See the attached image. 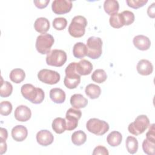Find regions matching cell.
<instances>
[{
  "label": "cell",
  "mask_w": 155,
  "mask_h": 155,
  "mask_svg": "<svg viewBox=\"0 0 155 155\" xmlns=\"http://www.w3.org/2000/svg\"><path fill=\"white\" fill-rule=\"evenodd\" d=\"M87 25L86 18L82 16H74L68 27L69 34L74 38H81L85 32V27Z\"/></svg>",
  "instance_id": "obj_3"
},
{
  "label": "cell",
  "mask_w": 155,
  "mask_h": 155,
  "mask_svg": "<svg viewBox=\"0 0 155 155\" xmlns=\"http://www.w3.org/2000/svg\"><path fill=\"white\" fill-rule=\"evenodd\" d=\"M76 70L80 76L88 75L90 74L93 70V65L90 61L82 59L76 63Z\"/></svg>",
  "instance_id": "obj_17"
},
{
  "label": "cell",
  "mask_w": 155,
  "mask_h": 155,
  "mask_svg": "<svg viewBox=\"0 0 155 155\" xmlns=\"http://www.w3.org/2000/svg\"><path fill=\"white\" fill-rule=\"evenodd\" d=\"M102 41L99 37L91 36L87 41V54L92 59H98L102 53Z\"/></svg>",
  "instance_id": "obj_4"
},
{
  "label": "cell",
  "mask_w": 155,
  "mask_h": 155,
  "mask_svg": "<svg viewBox=\"0 0 155 155\" xmlns=\"http://www.w3.org/2000/svg\"><path fill=\"white\" fill-rule=\"evenodd\" d=\"M98 154L108 155L109 153H108L107 148H105L104 146L99 145L94 148L93 152V155H98Z\"/></svg>",
  "instance_id": "obj_37"
},
{
  "label": "cell",
  "mask_w": 155,
  "mask_h": 155,
  "mask_svg": "<svg viewBox=\"0 0 155 155\" xmlns=\"http://www.w3.org/2000/svg\"><path fill=\"white\" fill-rule=\"evenodd\" d=\"M73 56L78 59H82L87 54V45L83 42L76 43L73 48Z\"/></svg>",
  "instance_id": "obj_21"
},
{
  "label": "cell",
  "mask_w": 155,
  "mask_h": 155,
  "mask_svg": "<svg viewBox=\"0 0 155 155\" xmlns=\"http://www.w3.org/2000/svg\"><path fill=\"white\" fill-rule=\"evenodd\" d=\"M28 135L27 128L21 125L15 126L12 130V138L16 142H22L24 140Z\"/></svg>",
  "instance_id": "obj_15"
},
{
  "label": "cell",
  "mask_w": 155,
  "mask_h": 155,
  "mask_svg": "<svg viewBox=\"0 0 155 155\" xmlns=\"http://www.w3.org/2000/svg\"><path fill=\"white\" fill-rule=\"evenodd\" d=\"M35 6L38 8H40V9H42V8H45L48 4L50 2V0H42V1H40V0H38V1H33Z\"/></svg>",
  "instance_id": "obj_39"
},
{
  "label": "cell",
  "mask_w": 155,
  "mask_h": 155,
  "mask_svg": "<svg viewBox=\"0 0 155 155\" xmlns=\"http://www.w3.org/2000/svg\"><path fill=\"white\" fill-rule=\"evenodd\" d=\"M54 42V38L50 34H42L36 38L35 44L36 50L42 54H47L50 51Z\"/></svg>",
  "instance_id": "obj_7"
},
{
  "label": "cell",
  "mask_w": 155,
  "mask_h": 155,
  "mask_svg": "<svg viewBox=\"0 0 155 155\" xmlns=\"http://www.w3.org/2000/svg\"><path fill=\"white\" fill-rule=\"evenodd\" d=\"M0 140H4L5 141L7 139L8 137V132L7 129L4 128H1V131H0Z\"/></svg>",
  "instance_id": "obj_41"
},
{
  "label": "cell",
  "mask_w": 155,
  "mask_h": 155,
  "mask_svg": "<svg viewBox=\"0 0 155 155\" xmlns=\"http://www.w3.org/2000/svg\"><path fill=\"white\" fill-rule=\"evenodd\" d=\"M148 2V0H127L126 3L128 7L137 9L143 7Z\"/></svg>",
  "instance_id": "obj_36"
},
{
  "label": "cell",
  "mask_w": 155,
  "mask_h": 155,
  "mask_svg": "<svg viewBox=\"0 0 155 155\" xmlns=\"http://www.w3.org/2000/svg\"><path fill=\"white\" fill-rule=\"evenodd\" d=\"M147 14L151 18H155V3L153 2L150 5L147 9Z\"/></svg>",
  "instance_id": "obj_40"
},
{
  "label": "cell",
  "mask_w": 155,
  "mask_h": 155,
  "mask_svg": "<svg viewBox=\"0 0 155 155\" xmlns=\"http://www.w3.org/2000/svg\"><path fill=\"white\" fill-rule=\"evenodd\" d=\"M13 109L12 104L8 101H2L0 104V113L2 116L9 115Z\"/></svg>",
  "instance_id": "obj_35"
},
{
  "label": "cell",
  "mask_w": 155,
  "mask_h": 155,
  "mask_svg": "<svg viewBox=\"0 0 155 155\" xmlns=\"http://www.w3.org/2000/svg\"><path fill=\"white\" fill-rule=\"evenodd\" d=\"M122 140V134L117 131H111L107 137V143L111 147H117L119 145Z\"/></svg>",
  "instance_id": "obj_23"
},
{
  "label": "cell",
  "mask_w": 155,
  "mask_h": 155,
  "mask_svg": "<svg viewBox=\"0 0 155 155\" xmlns=\"http://www.w3.org/2000/svg\"><path fill=\"white\" fill-rule=\"evenodd\" d=\"M146 139H147L148 140L155 142V128L154 124H152L150 126L149 130L146 134Z\"/></svg>",
  "instance_id": "obj_38"
},
{
  "label": "cell",
  "mask_w": 155,
  "mask_h": 155,
  "mask_svg": "<svg viewBox=\"0 0 155 155\" xmlns=\"http://www.w3.org/2000/svg\"><path fill=\"white\" fill-rule=\"evenodd\" d=\"M75 62H71L65 68V76L64 79L65 86L69 89L76 88L81 82V76L77 73Z\"/></svg>",
  "instance_id": "obj_2"
},
{
  "label": "cell",
  "mask_w": 155,
  "mask_h": 155,
  "mask_svg": "<svg viewBox=\"0 0 155 155\" xmlns=\"http://www.w3.org/2000/svg\"><path fill=\"white\" fill-rule=\"evenodd\" d=\"M14 116L15 119L19 122H26L28 120L31 116L30 109L24 105H19L15 110Z\"/></svg>",
  "instance_id": "obj_13"
},
{
  "label": "cell",
  "mask_w": 155,
  "mask_h": 155,
  "mask_svg": "<svg viewBox=\"0 0 155 155\" xmlns=\"http://www.w3.org/2000/svg\"><path fill=\"white\" fill-rule=\"evenodd\" d=\"M133 42L137 49L142 51L148 50L151 46V41L150 39L142 35H137L134 37Z\"/></svg>",
  "instance_id": "obj_14"
},
{
  "label": "cell",
  "mask_w": 155,
  "mask_h": 155,
  "mask_svg": "<svg viewBox=\"0 0 155 155\" xmlns=\"http://www.w3.org/2000/svg\"><path fill=\"white\" fill-rule=\"evenodd\" d=\"M136 69L139 74L143 76H148L152 73L153 66L151 62L148 60L141 59L138 62Z\"/></svg>",
  "instance_id": "obj_16"
},
{
  "label": "cell",
  "mask_w": 155,
  "mask_h": 155,
  "mask_svg": "<svg viewBox=\"0 0 155 155\" xmlns=\"http://www.w3.org/2000/svg\"><path fill=\"white\" fill-rule=\"evenodd\" d=\"M86 128L89 132L97 136H102L108 131L110 127L108 124L104 120L91 118L87 121Z\"/></svg>",
  "instance_id": "obj_6"
},
{
  "label": "cell",
  "mask_w": 155,
  "mask_h": 155,
  "mask_svg": "<svg viewBox=\"0 0 155 155\" xmlns=\"http://www.w3.org/2000/svg\"><path fill=\"white\" fill-rule=\"evenodd\" d=\"M34 28L38 33L45 34L50 28V22L45 18H38L34 23Z\"/></svg>",
  "instance_id": "obj_19"
},
{
  "label": "cell",
  "mask_w": 155,
  "mask_h": 155,
  "mask_svg": "<svg viewBox=\"0 0 155 155\" xmlns=\"http://www.w3.org/2000/svg\"><path fill=\"white\" fill-rule=\"evenodd\" d=\"M85 93L90 99H94L99 97L101 93V90L99 86L94 84H90L86 87Z\"/></svg>",
  "instance_id": "obj_24"
},
{
  "label": "cell",
  "mask_w": 155,
  "mask_h": 155,
  "mask_svg": "<svg viewBox=\"0 0 155 155\" xmlns=\"http://www.w3.org/2000/svg\"><path fill=\"white\" fill-rule=\"evenodd\" d=\"M107 75L103 69H96L91 75V79L98 84L103 83L106 81Z\"/></svg>",
  "instance_id": "obj_30"
},
{
  "label": "cell",
  "mask_w": 155,
  "mask_h": 155,
  "mask_svg": "<svg viewBox=\"0 0 155 155\" xmlns=\"http://www.w3.org/2000/svg\"><path fill=\"white\" fill-rule=\"evenodd\" d=\"M38 78L42 82L49 85L57 84L61 79L59 73L54 70L45 68L42 69L38 72Z\"/></svg>",
  "instance_id": "obj_9"
},
{
  "label": "cell",
  "mask_w": 155,
  "mask_h": 155,
  "mask_svg": "<svg viewBox=\"0 0 155 155\" xmlns=\"http://www.w3.org/2000/svg\"><path fill=\"white\" fill-rule=\"evenodd\" d=\"M52 129L57 134H61L66 130V121L65 119L62 117L55 118L51 124Z\"/></svg>",
  "instance_id": "obj_26"
},
{
  "label": "cell",
  "mask_w": 155,
  "mask_h": 155,
  "mask_svg": "<svg viewBox=\"0 0 155 155\" xmlns=\"http://www.w3.org/2000/svg\"><path fill=\"white\" fill-rule=\"evenodd\" d=\"M122 18L124 20V25H130L134 21V13L129 10H125L121 13Z\"/></svg>",
  "instance_id": "obj_34"
},
{
  "label": "cell",
  "mask_w": 155,
  "mask_h": 155,
  "mask_svg": "<svg viewBox=\"0 0 155 155\" xmlns=\"http://www.w3.org/2000/svg\"><path fill=\"white\" fill-rule=\"evenodd\" d=\"M37 142L42 146L47 147L51 144L54 140V137L52 133L47 130H41L36 134Z\"/></svg>",
  "instance_id": "obj_12"
},
{
  "label": "cell",
  "mask_w": 155,
  "mask_h": 155,
  "mask_svg": "<svg viewBox=\"0 0 155 155\" xmlns=\"http://www.w3.org/2000/svg\"><path fill=\"white\" fill-rule=\"evenodd\" d=\"M21 92L25 99L35 104H41L45 97V93L42 89L36 88L30 84L23 85L21 87Z\"/></svg>",
  "instance_id": "obj_1"
},
{
  "label": "cell",
  "mask_w": 155,
  "mask_h": 155,
  "mask_svg": "<svg viewBox=\"0 0 155 155\" xmlns=\"http://www.w3.org/2000/svg\"><path fill=\"white\" fill-rule=\"evenodd\" d=\"M110 25L114 28H120L124 25L121 13H116L110 16L109 19Z\"/></svg>",
  "instance_id": "obj_29"
},
{
  "label": "cell",
  "mask_w": 155,
  "mask_h": 155,
  "mask_svg": "<svg viewBox=\"0 0 155 155\" xmlns=\"http://www.w3.org/2000/svg\"><path fill=\"white\" fill-rule=\"evenodd\" d=\"M87 140L86 134L82 130H78L71 135V141L76 146H81L84 144Z\"/></svg>",
  "instance_id": "obj_27"
},
{
  "label": "cell",
  "mask_w": 155,
  "mask_h": 155,
  "mask_svg": "<svg viewBox=\"0 0 155 155\" xmlns=\"http://www.w3.org/2000/svg\"><path fill=\"white\" fill-rule=\"evenodd\" d=\"M73 4L68 0H54L51 4L53 12L57 15H63L70 12Z\"/></svg>",
  "instance_id": "obj_11"
},
{
  "label": "cell",
  "mask_w": 155,
  "mask_h": 155,
  "mask_svg": "<svg viewBox=\"0 0 155 155\" xmlns=\"http://www.w3.org/2000/svg\"><path fill=\"white\" fill-rule=\"evenodd\" d=\"M70 104L75 109L85 108L88 104V100L81 94H74L70 97Z\"/></svg>",
  "instance_id": "obj_18"
},
{
  "label": "cell",
  "mask_w": 155,
  "mask_h": 155,
  "mask_svg": "<svg viewBox=\"0 0 155 155\" xmlns=\"http://www.w3.org/2000/svg\"><path fill=\"white\" fill-rule=\"evenodd\" d=\"M66 61L67 54L62 50H52L46 56V63L50 66L56 67H61L65 63Z\"/></svg>",
  "instance_id": "obj_8"
},
{
  "label": "cell",
  "mask_w": 155,
  "mask_h": 155,
  "mask_svg": "<svg viewBox=\"0 0 155 155\" xmlns=\"http://www.w3.org/2000/svg\"><path fill=\"white\" fill-rule=\"evenodd\" d=\"M150 126V120L146 115H139L133 122L129 124L128 131L135 136L142 134Z\"/></svg>",
  "instance_id": "obj_5"
},
{
  "label": "cell",
  "mask_w": 155,
  "mask_h": 155,
  "mask_svg": "<svg viewBox=\"0 0 155 155\" xmlns=\"http://www.w3.org/2000/svg\"><path fill=\"white\" fill-rule=\"evenodd\" d=\"M104 8L105 12L111 16L117 13L119 9V4L116 0H106L104 3Z\"/></svg>",
  "instance_id": "obj_22"
},
{
  "label": "cell",
  "mask_w": 155,
  "mask_h": 155,
  "mask_svg": "<svg viewBox=\"0 0 155 155\" xmlns=\"http://www.w3.org/2000/svg\"><path fill=\"white\" fill-rule=\"evenodd\" d=\"M126 148L128 152L131 154H135L138 150V141L133 136H128L126 139Z\"/></svg>",
  "instance_id": "obj_28"
},
{
  "label": "cell",
  "mask_w": 155,
  "mask_h": 155,
  "mask_svg": "<svg viewBox=\"0 0 155 155\" xmlns=\"http://www.w3.org/2000/svg\"><path fill=\"white\" fill-rule=\"evenodd\" d=\"M7 143L4 140H0V154H3L7 151Z\"/></svg>",
  "instance_id": "obj_42"
},
{
  "label": "cell",
  "mask_w": 155,
  "mask_h": 155,
  "mask_svg": "<svg viewBox=\"0 0 155 155\" xmlns=\"http://www.w3.org/2000/svg\"><path fill=\"white\" fill-rule=\"evenodd\" d=\"M13 91V86L8 81L1 82L0 88V96L2 97H7L10 96Z\"/></svg>",
  "instance_id": "obj_31"
},
{
  "label": "cell",
  "mask_w": 155,
  "mask_h": 155,
  "mask_svg": "<svg viewBox=\"0 0 155 155\" xmlns=\"http://www.w3.org/2000/svg\"><path fill=\"white\" fill-rule=\"evenodd\" d=\"M9 77L13 82L15 84H19L24 80L25 78V73L21 68H15L10 71Z\"/></svg>",
  "instance_id": "obj_25"
},
{
  "label": "cell",
  "mask_w": 155,
  "mask_h": 155,
  "mask_svg": "<svg viewBox=\"0 0 155 155\" xmlns=\"http://www.w3.org/2000/svg\"><path fill=\"white\" fill-rule=\"evenodd\" d=\"M154 142H152L147 139L143 140L142 142V149L143 152L148 155H154Z\"/></svg>",
  "instance_id": "obj_32"
},
{
  "label": "cell",
  "mask_w": 155,
  "mask_h": 155,
  "mask_svg": "<svg viewBox=\"0 0 155 155\" xmlns=\"http://www.w3.org/2000/svg\"><path fill=\"white\" fill-rule=\"evenodd\" d=\"M81 116L82 112L81 110L73 108H69L65 115V129L68 131L74 130L77 127L78 125V120L81 119Z\"/></svg>",
  "instance_id": "obj_10"
},
{
  "label": "cell",
  "mask_w": 155,
  "mask_h": 155,
  "mask_svg": "<svg viewBox=\"0 0 155 155\" xmlns=\"http://www.w3.org/2000/svg\"><path fill=\"white\" fill-rule=\"evenodd\" d=\"M67 25V19L64 18H56L53 21V27L57 30H63Z\"/></svg>",
  "instance_id": "obj_33"
},
{
  "label": "cell",
  "mask_w": 155,
  "mask_h": 155,
  "mask_svg": "<svg viewBox=\"0 0 155 155\" xmlns=\"http://www.w3.org/2000/svg\"><path fill=\"white\" fill-rule=\"evenodd\" d=\"M50 97L56 104H62L65 100L66 95L61 88H54L50 91Z\"/></svg>",
  "instance_id": "obj_20"
}]
</instances>
